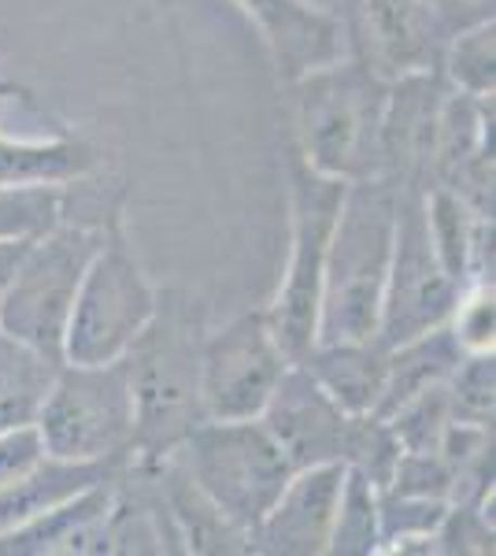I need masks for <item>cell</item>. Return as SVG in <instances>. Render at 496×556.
I'll return each mask as SVG.
<instances>
[{
    "instance_id": "6",
    "label": "cell",
    "mask_w": 496,
    "mask_h": 556,
    "mask_svg": "<svg viewBox=\"0 0 496 556\" xmlns=\"http://www.w3.org/2000/svg\"><path fill=\"white\" fill-rule=\"evenodd\" d=\"M41 445L56 460H115L133 450V390L126 361L60 364L38 419Z\"/></svg>"
},
{
    "instance_id": "22",
    "label": "cell",
    "mask_w": 496,
    "mask_h": 556,
    "mask_svg": "<svg viewBox=\"0 0 496 556\" xmlns=\"http://www.w3.org/2000/svg\"><path fill=\"white\" fill-rule=\"evenodd\" d=\"M400 442H396L390 419L374 416V412H359L348 419V438H345V464L359 475L374 482L378 490L390 486L393 468L400 460Z\"/></svg>"
},
{
    "instance_id": "18",
    "label": "cell",
    "mask_w": 496,
    "mask_h": 556,
    "mask_svg": "<svg viewBox=\"0 0 496 556\" xmlns=\"http://www.w3.org/2000/svg\"><path fill=\"white\" fill-rule=\"evenodd\" d=\"M97 167V152L82 141H12L0 134V182H71Z\"/></svg>"
},
{
    "instance_id": "2",
    "label": "cell",
    "mask_w": 496,
    "mask_h": 556,
    "mask_svg": "<svg viewBox=\"0 0 496 556\" xmlns=\"http://www.w3.org/2000/svg\"><path fill=\"white\" fill-rule=\"evenodd\" d=\"M296 156L311 172L359 182L385 175L382 123L390 83L364 60H330L293 78Z\"/></svg>"
},
{
    "instance_id": "10",
    "label": "cell",
    "mask_w": 496,
    "mask_h": 556,
    "mask_svg": "<svg viewBox=\"0 0 496 556\" xmlns=\"http://www.w3.org/2000/svg\"><path fill=\"white\" fill-rule=\"evenodd\" d=\"M293 361L270 334L264 312L233 319L201 349V405L207 419H259Z\"/></svg>"
},
{
    "instance_id": "15",
    "label": "cell",
    "mask_w": 496,
    "mask_h": 556,
    "mask_svg": "<svg viewBox=\"0 0 496 556\" xmlns=\"http://www.w3.org/2000/svg\"><path fill=\"white\" fill-rule=\"evenodd\" d=\"M123 464L126 456H115V460H56V456H44L38 468L0 490V534L44 516L49 508L63 505L75 493L97 486V482L119 479Z\"/></svg>"
},
{
    "instance_id": "1",
    "label": "cell",
    "mask_w": 496,
    "mask_h": 556,
    "mask_svg": "<svg viewBox=\"0 0 496 556\" xmlns=\"http://www.w3.org/2000/svg\"><path fill=\"white\" fill-rule=\"evenodd\" d=\"M396 197L400 186L385 175L348 182L322 264L315 345L364 342L378 334L396 238Z\"/></svg>"
},
{
    "instance_id": "7",
    "label": "cell",
    "mask_w": 496,
    "mask_h": 556,
    "mask_svg": "<svg viewBox=\"0 0 496 556\" xmlns=\"http://www.w3.org/2000/svg\"><path fill=\"white\" fill-rule=\"evenodd\" d=\"M156 290L123 241L119 227H112L78 282L67 330H63V364L123 361L156 316Z\"/></svg>"
},
{
    "instance_id": "19",
    "label": "cell",
    "mask_w": 496,
    "mask_h": 556,
    "mask_svg": "<svg viewBox=\"0 0 496 556\" xmlns=\"http://www.w3.org/2000/svg\"><path fill=\"white\" fill-rule=\"evenodd\" d=\"M56 367L60 364L44 361L34 349L0 334V430L26 427L38 419Z\"/></svg>"
},
{
    "instance_id": "26",
    "label": "cell",
    "mask_w": 496,
    "mask_h": 556,
    "mask_svg": "<svg viewBox=\"0 0 496 556\" xmlns=\"http://www.w3.org/2000/svg\"><path fill=\"white\" fill-rule=\"evenodd\" d=\"M44 445L34 424L0 430V490L12 486L15 479H23L26 471H34L44 460Z\"/></svg>"
},
{
    "instance_id": "25",
    "label": "cell",
    "mask_w": 496,
    "mask_h": 556,
    "mask_svg": "<svg viewBox=\"0 0 496 556\" xmlns=\"http://www.w3.org/2000/svg\"><path fill=\"white\" fill-rule=\"evenodd\" d=\"M493 282H474L471 290L459 293V304L448 319L456 342L463 345V353H493Z\"/></svg>"
},
{
    "instance_id": "4",
    "label": "cell",
    "mask_w": 496,
    "mask_h": 556,
    "mask_svg": "<svg viewBox=\"0 0 496 556\" xmlns=\"http://www.w3.org/2000/svg\"><path fill=\"white\" fill-rule=\"evenodd\" d=\"M107 230L56 223L49 235L30 238L0 286V334L52 364H63V330L71 319L78 282Z\"/></svg>"
},
{
    "instance_id": "17",
    "label": "cell",
    "mask_w": 496,
    "mask_h": 556,
    "mask_svg": "<svg viewBox=\"0 0 496 556\" xmlns=\"http://www.w3.org/2000/svg\"><path fill=\"white\" fill-rule=\"evenodd\" d=\"M463 356H467L463 345L456 342L448 323H441V327L427 330V334L390 349V371H385V390H382V401H378L374 416L390 419L396 408H404L411 397H419L422 390L448 382V375L456 371Z\"/></svg>"
},
{
    "instance_id": "11",
    "label": "cell",
    "mask_w": 496,
    "mask_h": 556,
    "mask_svg": "<svg viewBox=\"0 0 496 556\" xmlns=\"http://www.w3.org/2000/svg\"><path fill=\"white\" fill-rule=\"evenodd\" d=\"M348 412L311 379L304 364H290L278 379L275 393L259 412V424L278 442V450L290 456L296 471L315 464H345Z\"/></svg>"
},
{
    "instance_id": "5",
    "label": "cell",
    "mask_w": 496,
    "mask_h": 556,
    "mask_svg": "<svg viewBox=\"0 0 496 556\" xmlns=\"http://www.w3.org/2000/svg\"><path fill=\"white\" fill-rule=\"evenodd\" d=\"M175 453L204 497L245 534L256 531L296 471L259 419H204Z\"/></svg>"
},
{
    "instance_id": "8",
    "label": "cell",
    "mask_w": 496,
    "mask_h": 556,
    "mask_svg": "<svg viewBox=\"0 0 496 556\" xmlns=\"http://www.w3.org/2000/svg\"><path fill=\"white\" fill-rule=\"evenodd\" d=\"M293 172V245L290 264H285L282 286L275 301L264 312L270 334L278 338L282 353L290 361H304L315 345V327H319V290H322V264H327L330 230L338 219L341 197L348 182L311 172L296 152H290Z\"/></svg>"
},
{
    "instance_id": "24",
    "label": "cell",
    "mask_w": 496,
    "mask_h": 556,
    "mask_svg": "<svg viewBox=\"0 0 496 556\" xmlns=\"http://www.w3.org/2000/svg\"><path fill=\"white\" fill-rule=\"evenodd\" d=\"M493 353H467L453 375H448V401L456 419L471 424H493Z\"/></svg>"
},
{
    "instance_id": "14",
    "label": "cell",
    "mask_w": 496,
    "mask_h": 556,
    "mask_svg": "<svg viewBox=\"0 0 496 556\" xmlns=\"http://www.w3.org/2000/svg\"><path fill=\"white\" fill-rule=\"evenodd\" d=\"M238 4L259 26L278 71L290 83L301 78L304 71L338 60L345 49L341 23L327 12H315L304 0H238Z\"/></svg>"
},
{
    "instance_id": "13",
    "label": "cell",
    "mask_w": 496,
    "mask_h": 556,
    "mask_svg": "<svg viewBox=\"0 0 496 556\" xmlns=\"http://www.w3.org/2000/svg\"><path fill=\"white\" fill-rule=\"evenodd\" d=\"M348 464H315V468L293 471L285 490L270 505V513L259 519L252 531V542L264 553L285 556H315L327 553L333 516L341 505V486H345Z\"/></svg>"
},
{
    "instance_id": "21",
    "label": "cell",
    "mask_w": 496,
    "mask_h": 556,
    "mask_svg": "<svg viewBox=\"0 0 496 556\" xmlns=\"http://www.w3.org/2000/svg\"><path fill=\"white\" fill-rule=\"evenodd\" d=\"M63 182L4 186L0 182V241H23L49 235L63 223Z\"/></svg>"
},
{
    "instance_id": "27",
    "label": "cell",
    "mask_w": 496,
    "mask_h": 556,
    "mask_svg": "<svg viewBox=\"0 0 496 556\" xmlns=\"http://www.w3.org/2000/svg\"><path fill=\"white\" fill-rule=\"evenodd\" d=\"M419 4L427 8L430 20L441 26L445 38L493 20V0H419Z\"/></svg>"
},
{
    "instance_id": "16",
    "label": "cell",
    "mask_w": 496,
    "mask_h": 556,
    "mask_svg": "<svg viewBox=\"0 0 496 556\" xmlns=\"http://www.w3.org/2000/svg\"><path fill=\"white\" fill-rule=\"evenodd\" d=\"M311 379L338 401L348 416L359 412H374L385 390V371H390V349L378 338H364V342H333V345H311L304 356Z\"/></svg>"
},
{
    "instance_id": "23",
    "label": "cell",
    "mask_w": 496,
    "mask_h": 556,
    "mask_svg": "<svg viewBox=\"0 0 496 556\" xmlns=\"http://www.w3.org/2000/svg\"><path fill=\"white\" fill-rule=\"evenodd\" d=\"M441 75L463 93L493 97V20L467 26L448 38L445 56H441Z\"/></svg>"
},
{
    "instance_id": "12",
    "label": "cell",
    "mask_w": 496,
    "mask_h": 556,
    "mask_svg": "<svg viewBox=\"0 0 496 556\" xmlns=\"http://www.w3.org/2000/svg\"><path fill=\"white\" fill-rule=\"evenodd\" d=\"M359 60L396 83L415 71H437L448 38L419 0H352Z\"/></svg>"
},
{
    "instance_id": "9",
    "label": "cell",
    "mask_w": 496,
    "mask_h": 556,
    "mask_svg": "<svg viewBox=\"0 0 496 556\" xmlns=\"http://www.w3.org/2000/svg\"><path fill=\"white\" fill-rule=\"evenodd\" d=\"M453 275L441 264L434 238L427 227V204L419 190L400 186L396 197V238H393V260L390 278H385L382 316H378V342L385 349H396L411 338L427 334L453 319L459 293Z\"/></svg>"
},
{
    "instance_id": "28",
    "label": "cell",
    "mask_w": 496,
    "mask_h": 556,
    "mask_svg": "<svg viewBox=\"0 0 496 556\" xmlns=\"http://www.w3.org/2000/svg\"><path fill=\"white\" fill-rule=\"evenodd\" d=\"M26 245H30V238H23V241H0V286L8 282V275H12L15 260L23 256Z\"/></svg>"
},
{
    "instance_id": "20",
    "label": "cell",
    "mask_w": 496,
    "mask_h": 556,
    "mask_svg": "<svg viewBox=\"0 0 496 556\" xmlns=\"http://www.w3.org/2000/svg\"><path fill=\"white\" fill-rule=\"evenodd\" d=\"M378 542H382V531H378V486L367 475L348 468L327 553H345V556L378 553L382 549Z\"/></svg>"
},
{
    "instance_id": "3",
    "label": "cell",
    "mask_w": 496,
    "mask_h": 556,
    "mask_svg": "<svg viewBox=\"0 0 496 556\" xmlns=\"http://www.w3.org/2000/svg\"><path fill=\"white\" fill-rule=\"evenodd\" d=\"M201 319L186 304L160 301L156 316L130 345L126 375L133 390V450L141 460H160L204 424L201 405Z\"/></svg>"
}]
</instances>
